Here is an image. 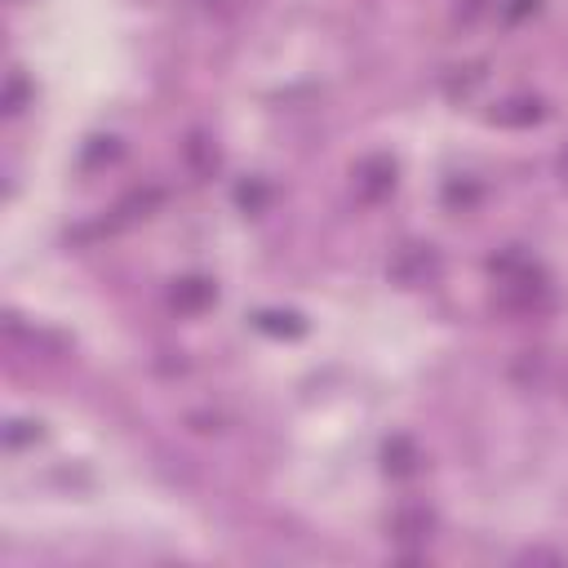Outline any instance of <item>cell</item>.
Returning a JSON list of instances; mask_svg holds the SVG:
<instances>
[{
  "label": "cell",
  "instance_id": "6da1fadb",
  "mask_svg": "<svg viewBox=\"0 0 568 568\" xmlns=\"http://www.w3.org/2000/svg\"><path fill=\"white\" fill-rule=\"evenodd\" d=\"M488 271H493V280H497V306H501V311L532 315V311H541V306L550 302V280H546V271H541L528 253L506 248L501 257L488 262Z\"/></svg>",
  "mask_w": 568,
  "mask_h": 568
},
{
  "label": "cell",
  "instance_id": "7a4b0ae2",
  "mask_svg": "<svg viewBox=\"0 0 568 568\" xmlns=\"http://www.w3.org/2000/svg\"><path fill=\"white\" fill-rule=\"evenodd\" d=\"M355 191H359V200H382V195H390L395 191V160L390 155H368V160H359V169H355Z\"/></svg>",
  "mask_w": 568,
  "mask_h": 568
},
{
  "label": "cell",
  "instance_id": "3957f363",
  "mask_svg": "<svg viewBox=\"0 0 568 568\" xmlns=\"http://www.w3.org/2000/svg\"><path fill=\"white\" fill-rule=\"evenodd\" d=\"M435 271H439V257H435L430 244H404V248L395 253V262H390V275H395L399 284H426Z\"/></svg>",
  "mask_w": 568,
  "mask_h": 568
},
{
  "label": "cell",
  "instance_id": "277c9868",
  "mask_svg": "<svg viewBox=\"0 0 568 568\" xmlns=\"http://www.w3.org/2000/svg\"><path fill=\"white\" fill-rule=\"evenodd\" d=\"M213 297H217V288H213V280H204V275H186V280H178V284L169 288V302H173V311H182V315L204 311Z\"/></svg>",
  "mask_w": 568,
  "mask_h": 568
},
{
  "label": "cell",
  "instance_id": "5b68a950",
  "mask_svg": "<svg viewBox=\"0 0 568 568\" xmlns=\"http://www.w3.org/2000/svg\"><path fill=\"white\" fill-rule=\"evenodd\" d=\"M546 111H541V102L537 98H510V102H501L497 111H493V124H515V129H524V124H537Z\"/></svg>",
  "mask_w": 568,
  "mask_h": 568
},
{
  "label": "cell",
  "instance_id": "8992f818",
  "mask_svg": "<svg viewBox=\"0 0 568 568\" xmlns=\"http://www.w3.org/2000/svg\"><path fill=\"white\" fill-rule=\"evenodd\" d=\"M395 537H399V541H426V537H430V510H426V506H399V515H395Z\"/></svg>",
  "mask_w": 568,
  "mask_h": 568
},
{
  "label": "cell",
  "instance_id": "52a82bcc",
  "mask_svg": "<svg viewBox=\"0 0 568 568\" xmlns=\"http://www.w3.org/2000/svg\"><path fill=\"white\" fill-rule=\"evenodd\" d=\"M386 470H390V475H413V470H417V448H413V439L395 435V439L386 444Z\"/></svg>",
  "mask_w": 568,
  "mask_h": 568
},
{
  "label": "cell",
  "instance_id": "ba28073f",
  "mask_svg": "<svg viewBox=\"0 0 568 568\" xmlns=\"http://www.w3.org/2000/svg\"><path fill=\"white\" fill-rule=\"evenodd\" d=\"M22 102H27V80L13 71V75H9V89H4V111H9V115H18V111H22Z\"/></svg>",
  "mask_w": 568,
  "mask_h": 568
},
{
  "label": "cell",
  "instance_id": "9c48e42d",
  "mask_svg": "<svg viewBox=\"0 0 568 568\" xmlns=\"http://www.w3.org/2000/svg\"><path fill=\"white\" fill-rule=\"evenodd\" d=\"M266 195H271V191H266V186H262V182H244V186H240V191H235V200H240V204H244V209H248V213H257V209H262V204H266Z\"/></svg>",
  "mask_w": 568,
  "mask_h": 568
},
{
  "label": "cell",
  "instance_id": "30bf717a",
  "mask_svg": "<svg viewBox=\"0 0 568 568\" xmlns=\"http://www.w3.org/2000/svg\"><path fill=\"white\" fill-rule=\"evenodd\" d=\"M479 13H484V0H470V4H466V13H462V18H466V22H470V18H479Z\"/></svg>",
  "mask_w": 568,
  "mask_h": 568
},
{
  "label": "cell",
  "instance_id": "8fae6325",
  "mask_svg": "<svg viewBox=\"0 0 568 568\" xmlns=\"http://www.w3.org/2000/svg\"><path fill=\"white\" fill-rule=\"evenodd\" d=\"M559 173H564V182H568V151L559 155Z\"/></svg>",
  "mask_w": 568,
  "mask_h": 568
}]
</instances>
